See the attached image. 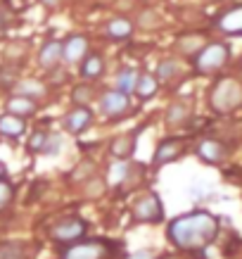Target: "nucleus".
I'll list each match as a JSON object with an SVG mask.
<instances>
[{"mask_svg":"<svg viewBox=\"0 0 242 259\" xmlns=\"http://www.w3.org/2000/svg\"><path fill=\"white\" fill-rule=\"evenodd\" d=\"M216 26H219V31H223L226 36H240L242 33V5L223 12V15L216 19Z\"/></svg>","mask_w":242,"mask_h":259,"instance_id":"obj_13","label":"nucleus"},{"mask_svg":"<svg viewBox=\"0 0 242 259\" xmlns=\"http://www.w3.org/2000/svg\"><path fill=\"white\" fill-rule=\"evenodd\" d=\"M107 36L112 40H128L133 36V22L131 19H124V17L110 19L107 22Z\"/></svg>","mask_w":242,"mask_h":259,"instance_id":"obj_19","label":"nucleus"},{"mask_svg":"<svg viewBox=\"0 0 242 259\" xmlns=\"http://www.w3.org/2000/svg\"><path fill=\"white\" fill-rule=\"evenodd\" d=\"M157 91H159L157 76L150 74V71H142L140 76H138V83H135V95H138L140 100H150V98L157 95Z\"/></svg>","mask_w":242,"mask_h":259,"instance_id":"obj_20","label":"nucleus"},{"mask_svg":"<svg viewBox=\"0 0 242 259\" xmlns=\"http://www.w3.org/2000/svg\"><path fill=\"white\" fill-rule=\"evenodd\" d=\"M71 100L78 102V107H86V102L93 100V86H88V83H81L71 91Z\"/></svg>","mask_w":242,"mask_h":259,"instance_id":"obj_27","label":"nucleus"},{"mask_svg":"<svg viewBox=\"0 0 242 259\" xmlns=\"http://www.w3.org/2000/svg\"><path fill=\"white\" fill-rule=\"evenodd\" d=\"M45 141H47V134H45V131H33L26 148H29V152H43V148H45Z\"/></svg>","mask_w":242,"mask_h":259,"instance_id":"obj_30","label":"nucleus"},{"mask_svg":"<svg viewBox=\"0 0 242 259\" xmlns=\"http://www.w3.org/2000/svg\"><path fill=\"white\" fill-rule=\"evenodd\" d=\"M219 236V219L207 209L180 214L169 221L166 240L183 252H202L207 250Z\"/></svg>","mask_w":242,"mask_h":259,"instance_id":"obj_1","label":"nucleus"},{"mask_svg":"<svg viewBox=\"0 0 242 259\" xmlns=\"http://www.w3.org/2000/svg\"><path fill=\"white\" fill-rule=\"evenodd\" d=\"M131 219L133 224H159V221H164V204H162L155 190H150V193L135 200L131 209Z\"/></svg>","mask_w":242,"mask_h":259,"instance_id":"obj_4","label":"nucleus"},{"mask_svg":"<svg viewBox=\"0 0 242 259\" xmlns=\"http://www.w3.org/2000/svg\"><path fill=\"white\" fill-rule=\"evenodd\" d=\"M112 252V245L107 240H78L74 245H67L60 252V259H107Z\"/></svg>","mask_w":242,"mask_h":259,"instance_id":"obj_6","label":"nucleus"},{"mask_svg":"<svg viewBox=\"0 0 242 259\" xmlns=\"http://www.w3.org/2000/svg\"><path fill=\"white\" fill-rule=\"evenodd\" d=\"M102 74H105V60L98 53H90V55L83 57V62H81V76L83 79L95 81L100 79Z\"/></svg>","mask_w":242,"mask_h":259,"instance_id":"obj_17","label":"nucleus"},{"mask_svg":"<svg viewBox=\"0 0 242 259\" xmlns=\"http://www.w3.org/2000/svg\"><path fill=\"white\" fill-rule=\"evenodd\" d=\"M159 259H183L180 254H164V257H159Z\"/></svg>","mask_w":242,"mask_h":259,"instance_id":"obj_35","label":"nucleus"},{"mask_svg":"<svg viewBox=\"0 0 242 259\" xmlns=\"http://www.w3.org/2000/svg\"><path fill=\"white\" fill-rule=\"evenodd\" d=\"M50 236L55 243L62 245H74L78 240H86L88 236V221L81 217H64L50 228Z\"/></svg>","mask_w":242,"mask_h":259,"instance_id":"obj_5","label":"nucleus"},{"mask_svg":"<svg viewBox=\"0 0 242 259\" xmlns=\"http://www.w3.org/2000/svg\"><path fill=\"white\" fill-rule=\"evenodd\" d=\"M230 57V48L226 43H207V46L195 55V69L200 74H216L219 69H223Z\"/></svg>","mask_w":242,"mask_h":259,"instance_id":"obj_3","label":"nucleus"},{"mask_svg":"<svg viewBox=\"0 0 242 259\" xmlns=\"http://www.w3.org/2000/svg\"><path fill=\"white\" fill-rule=\"evenodd\" d=\"M93 174H95V164L90 159H83V162L71 171V181H74V183H83V181H88Z\"/></svg>","mask_w":242,"mask_h":259,"instance_id":"obj_26","label":"nucleus"},{"mask_svg":"<svg viewBox=\"0 0 242 259\" xmlns=\"http://www.w3.org/2000/svg\"><path fill=\"white\" fill-rule=\"evenodd\" d=\"M0 259H29V254L22 243L5 240V243H0Z\"/></svg>","mask_w":242,"mask_h":259,"instance_id":"obj_23","label":"nucleus"},{"mask_svg":"<svg viewBox=\"0 0 242 259\" xmlns=\"http://www.w3.org/2000/svg\"><path fill=\"white\" fill-rule=\"evenodd\" d=\"M5 176H8V169H5V164L0 162V179H5Z\"/></svg>","mask_w":242,"mask_h":259,"instance_id":"obj_34","label":"nucleus"},{"mask_svg":"<svg viewBox=\"0 0 242 259\" xmlns=\"http://www.w3.org/2000/svg\"><path fill=\"white\" fill-rule=\"evenodd\" d=\"M17 95H24V98H29V100H36V98H43L45 95V86H40L38 81H24L22 86H19V91H17Z\"/></svg>","mask_w":242,"mask_h":259,"instance_id":"obj_25","label":"nucleus"},{"mask_svg":"<svg viewBox=\"0 0 242 259\" xmlns=\"http://www.w3.org/2000/svg\"><path fill=\"white\" fill-rule=\"evenodd\" d=\"M138 71L135 69H121L117 76V91L131 98V93H135V83H138Z\"/></svg>","mask_w":242,"mask_h":259,"instance_id":"obj_21","label":"nucleus"},{"mask_svg":"<svg viewBox=\"0 0 242 259\" xmlns=\"http://www.w3.org/2000/svg\"><path fill=\"white\" fill-rule=\"evenodd\" d=\"M187 119H190V102L185 98L169 105V110H166V124L169 126H183Z\"/></svg>","mask_w":242,"mask_h":259,"instance_id":"obj_16","label":"nucleus"},{"mask_svg":"<svg viewBox=\"0 0 242 259\" xmlns=\"http://www.w3.org/2000/svg\"><path fill=\"white\" fill-rule=\"evenodd\" d=\"M209 105L211 110L219 112V114H228V112L237 110L242 105V83L230 79V76L219 79L209 93Z\"/></svg>","mask_w":242,"mask_h":259,"instance_id":"obj_2","label":"nucleus"},{"mask_svg":"<svg viewBox=\"0 0 242 259\" xmlns=\"http://www.w3.org/2000/svg\"><path fill=\"white\" fill-rule=\"evenodd\" d=\"M176 74H178V62L176 60H162L155 76H157V81H171Z\"/></svg>","mask_w":242,"mask_h":259,"instance_id":"obj_24","label":"nucleus"},{"mask_svg":"<svg viewBox=\"0 0 242 259\" xmlns=\"http://www.w3.org/2000/svg\"><path fill=\"white\" fill-rule=\"evenodd\" d=\"M88 55V38L86 36H78V33H74V36H69V38L62 43V60H67V62H83V57Z\"/></svg>","mask_w":242,"mask_h":259,"instance_id":"obj_12","label":"nucleus"},{"mask_svg":"<svg viewBox=\"0 0 242 259\" xmlns=\"http://www.w3.org/2000/svg\"><path fill=\"white\" fill-rule=\"evenodd\" d=\"M40 3H43V5H50V8H53V5H60L62 0H40Z\"/></svg>","mask_w":242,"mask_h":259,"instance_id":"obj_33","label":"nucleus"},{"mask_svg":"<svg viewBox=\"0 0 242 259\" xmlns=\"http://www.w3.org/2000/svg\"><path fill=\"white\" fill-rule=\"evenodd\" d=\"M128 259H152V252L150 250H140V252H133Z\"/></svg>","mask_w":242,"mask_h":259,"instance_id":"obj_32","label":"nucleus"},{"mask_svg":"<svg viewBox=\"0 0 242 259\" xmlns=\"http://www.w3.org/2000/svg\"><path fill=\"white\" fill-rule=\"evenodd\" d=\"M17 76H19V69H17V67H3V69H0V88L15 86Z\"/></svg>","mask_w":242,"mask_h":259,"instance_id":"obj_29","label":"nucleus"},{"mask_svg":"<svg viewBox=\"0 0 242 259\" xmlns=\"http://www.w3.org/2000/svg\"><path fill=\"white\" fill-rule=\"evenodd\" d=\"M90 126H93V112L88 110V107H74L64 117V128L74 136H81Z\"/></svg>","mask_w":242,"mask_h":259,"instance_id":"obj_11","label":"nucleus"},{"mask_svg":"<svg viewBox=\"0 0 242 259\" xmlns=\"http://www.w3.org/2000/svg\"><path fill=\"white\" fill-rule=\"evenodd\" d=\"M128 171H131L128 162H114V164H110V171H107V183H110L112 188H121L126 183Z\"/></svg>","mask_w":242,"mask_h":259,"instance_id":"obj_22","label":"nucleus"},{"mask_svg":"<svg viewBox=\"0 0 242 259\" xmlns=\"http://www.w3.org/2000/svg\"><path fill=\"white\" fill-rule=\"evenodd\" d=\"M38 112V105L36 100H29L24 95H12L8 100V114H15L19 119H26V117H33Z\"/></svg>","mask_w":242,"mask_h":259,"instance_id":"obj_15","label":"nucleus"},{"mask_svg":"<svg viewBox=\"0 0 242 259\" xmlns=\"http://www.w3.org/2000/svg\"><path fill=\"white\" fill-rule=\"evenodd\" d=\"M26 131V119H19L15 114H0V134L8 138H19Z\"/></svg>","mask_w":242,"mask_h":259,"instance_id":"obj_18","label":"nucleus"},{"mask_svg":"<svg viewBox=\"0 0 242 259\" xmlns=\"http://www.w3.org/2000/svg\"><path fill=\"white\" fill-rule=\"evenodd\" d=\"M60 60H62V43L55 38L45 40L38 53V64L43 69H55L57 64H60Z\"/></svg>","mask_w":242,"mask_h":259,"instance_id":"obj_14","label":"nucleus"},{"mask_svg":"<svg viewBox=\"0 0 242 259\" xmlns=\"http://www.w3.org/2000/svg\"><path fill=\"white\" fill-rule=\"evenodd\" d=\"M195 152H197V157L202 159V162H207V164H221L228 157V148L221 141H214V138L200 141Z\"/></svg>","mask_w":242,"mask_h":259,"instance_id":"obj_10","label":"nucleus"},{"mask_svg":"<svg viewBox=\"0 0 242 259\" xmlns=\"http://www.w3.org/2000/svg\"><path fill=\"white\" fill-rule=\"evenodd\" d=\"M142 128H135L133 134H124V136H117L110 145V155L117 162H128L133 157V152H135V143H138V134H140Z\"/></svg>","mask_w":242,"mask_h":259,"instance_id":"obj_9","label":"nucleus"},{"mask_svg":"<svg viewBox=\"0 0 242 259\" xmlns=\"http://www.w3.org/2000/svg\"><path fill=\"white\" fill-rule=\"evenodd\" d=\"M60 150H62V138H60L57 134H53V136H47L45 148H43V152H40V155H47V157H50V155H57Z\"/></svg>","mask_w":242,"mask_h":259,"instance_id":"obj_31","label":"nucleus"},{"mask_svg":"<svg viewBox=\"0 0 242 259\" xmlns=\"http://www.w3.org/2000/svg\"><path fill=\"white\" fill-rule=\"evenodd\" d=\"M100 112L110 121H121L131 112V100H128V95L119 93V91H107L100 98Z\"/></svg>","mask_w":242,"mask_h":259,"instance_id":"obj_7","label":"nucleus"},{"mask_svg":"<svg viewBox=\"0 0 242 259\" xmlns=\"http://www.w3.org/2000/svg\"><path fill=\"white\" fill-rule=\"evenodd\" d=\"M15 200V186L8 179H0V212Z\"/></svg>","mask_w":242,"mask_h":259,"instance_id":"obj_28","label":"nucleus"},{"mask_svg":"<svg viewBox=\"0 0 242 259\" xmlns=\"http://www.w3.org/2000/svg\"><path fill=\"white\" fill-rule=\"evenodd\" d=\"M183 150H185V141L183 138H164L155 150L152 166H164L169 162H176L183 155Z\"/></svg>","mask_w":242,"mask_h":259,"instance_id":"obj_8","label":"nucleus"}]
</instances>
